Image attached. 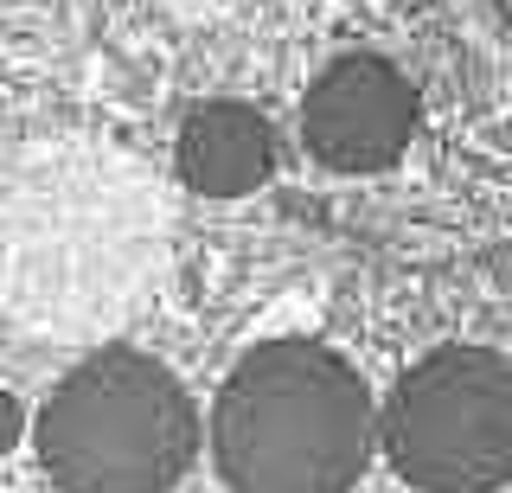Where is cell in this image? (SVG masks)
Instances as JSON below:
<instances>
[{"instance_id": "3", "label": "cell", "mask_w": 512, "mask_h": 493, "mask_svg": "<svg viewBox=\"0 0 512 493\" xmlns=\"http://www.w3.org/2000/svg\"><path fill=\"white\" fill-rule=\"evenodd\" d=\"M391 468L423 493L512 481V365L487 346H442L391 391L378 423Z\"/></svg>"}, {"instance_id": "1", "label": "cell", "mask_w": 512, "mask_h": 493, "mask_svg": "<svg viewBox=\"0 0 512 493\" xmlns=\"http://www.w3.org/2000/svg\"><path fill=\"white\" fill-rule=\"evenodd\" d=\"M372 442V391L320 340L256 346L218 391L212 449L231 493H352Z\"/></svg>"}, {"instance_id": "4", "label": "cell", "mask_w": 512, "mask_h": 493, "mask_svg": "<svg viewBox=\"0 0 512 493\" xmlns=\"http://www.w3.org/2000/svg\"><path fill=\"white\" fill-rule=\"evenodd\" d=\"M416 135V90L384 58L359 52L327 65L301 97V141L333 173H384Z\"/></svg>"}, {"instance_id": "5", "label": "cell", "mask_w": 512, "mask_h": 493, "mask_svg": "<svg viewBox=\"0 0 512 493\" xmlns=\"http://www.w3.org/2000/svg\"><path fill=\"white\" fill-rule=\"evenodd\" d=\"M276 173V135L250 103H199L180 129V180L205 199H237Z\"/></svg>"}, {"instance_id": "6", "label": "cell", "mask_w": 512, "mask_h": 493, "mask_svg": "<svg viewBox=\"0 0 512 493\" xmlns=\"http://www.w3.org/2000/svg\"><path fill=\"white\" fill-rule=\"evenodd\" d=\"M13 436H20V404L0 397V449H13Z\"/></svg>"}, {"instance_id": "2", "label": "cell", "mask_w": 512, "mask_h": 493, "mask_svg": "<svg viewBox=\"0 0 512 493\" xmlns=\"http://www.w3.org/2000/svg\"><path fill=\"white\" fill-rule=\"evenodd\" d=\"M192 455V397L148 353L84 359L39 410V461L58 493H173Z\"/></svg>"}]
</instances>
